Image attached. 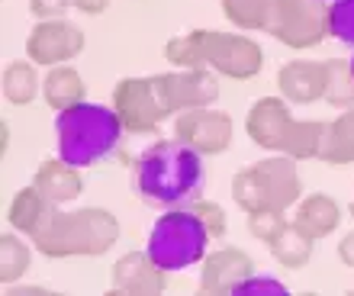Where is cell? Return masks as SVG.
Returning <instances> with one entry per match:
<instances>
[{
  "label": "cell",
  "instance_id": "e575fe53",
  "mask_svg": "<svg viewBox=\"0 0 354 296\" xmlns=\"http://www.w3.org/2000/svg\"><path fill=\"white\" fill-rule=\"evenodd\" d=\"M328 3H332V0H328Z\"/></svg>",
  "mask_w": 354,
  "mask_h": 296
},
{
  "label": "cell",
  "instance_id": "7c38bea8",
  "mask_svg": "<svg viewBox=\"0 0 354 296\" xmlns=\"http://www.w3.org/2000/svg\"><path fill=\"white\" fill-rule=\"evenodd\" d=\"M87 39L84 33L68 23V19H39V26H32L26 39V55L42 68H52V65H65L71 58H77L84 52Z\"/></svg>",
  "mask_w": 354,
  "mask_h": 296
},
{
  "label": "cell",
  "instance_id": "9a60e30c",
  "mask_svg": "<svg viewBox=\"0 0 354 296\" xmlns=\"http://www.w3.org/2000/svg\"><path fill=\"white\" fill-rule=\"evenodd\" d=\"M277 87L280 97H287L290 103H316L326 100V87H328V68L326 62H287L277 71Z\"/></svg>",
  "mask_w": 354,
  "mask_h": 296
},
{
  "label": "cell",
  "instance_id": "7a4b0ae2",
  "mask_svg": "<svg viewBox=\"0 0 354 296\" xmlns=\"http://www.w3.org/2000/svg\"><path fill=\"white\" fill-rule=\"evenodd\" d=\"M165 58L174 68H209L232 81H252L264 68V48L254 39L219 29H194L174 36L165 46Z\"/></svg>",
  "mask_w": 354,
  "mask_h": 296
},
{
  "label": "cell",
  "instance_id": "cb8c5ba5",
  "mask_svg": "<svg viewBox=\"0 0 354 296\" xmlns=\"http://www.w3.org/2000/svg\"><path fill=\"white\" fill-rule=\"evenodd\" d=\"M328 68V87H326V103L335 110L354 107V68L351 58H326Z\"/></svg>",
  "mask_w": 354,
  "mask_h": 296
},
{
  "label": "cell",
  "instance_id": "ac0fdd59",
  "mask_svg": "<svg viewBox=\"0 0 354 296\" xmlns=\"http://www.w3.org/2000/svg\"><path fill=\"white\" fill-rule=\"evenodd\" d=\"M338 222H342V210H338V203L326 194L303 196L297 203V213H293V225L313 241L332 235V232L338 229Z\"/></svg>",
  "mask_w": 354,
  "mask_h": 296
},
{
  "label": "cell",
  "instance_id": "5bb4252c",
  "mask_svg": "<svg viewBox=\"0 0 354 296\" xmlns=\"http://www.w3.org/2000/svg\"><path fill=\"white\" fill-rule=\"evenodd\" d=\"M168 287V270L151 261L149 251H129L113 264V290L116 293H161Z\"/></svg>",
  "mask_w": 354,
  "mask_h": 296
},
{
  "label": "cell",
  "instance_id": "44dd1931",
  "mask_svg": "<svg viewBox=\"0 0 354 296\" xmlns=\"http://www.w3.org/2000/svg\"><path fill=\"white\" fill-rule=\"evenodd\" d=\"M0 87H3V97H7L13 107H26L42 93V81L36 74V62H10L3 68V77H0Z\"/></svg>",
  "mask_w": 354,
  "mask_h": 296
},
{
  "label": "cell",
  "instance_id": "30bf717a",
  "mask_svg": "<svg viewBox=\"0 0 354 296\" xmlns=\"http://www.w3.org/2000/svg\"><path fill=\"white\" fill-rule=\"evenodd\" d=\"M113 110L120 113L126 132H136V136H149L168 120L151 77H122L113 91Z\"/></svg>",
  "mask_w": 354,
  "mask_h": 296
},
{
  "label": "cell",
  "instance_id": "5b68a950",
  "mask_svg": "<svg viewBox=\"0 0 354 296\" xmlns=\"http://www.w3.org/2000/svg\"><path fill=\"white\" fill-rule=\"evenodd\" d=\"M326 126L328 122L322 120H293L287 97H261L252 103V110L245 116V132L254 145L264 151L290 155L297 161L319 158Z\"/></svg>",
  "mask_w": 354,
  "mask_h": 296
},
{
  "label": "cell",
  "instance_id": "277c9868",
  "mask_svg": "<svg viewBox=\"0 0 354 296\" xmlns=\"http://www.w3.org/2000/svg\"><path fill=\"white\" fill-rule=\"evenodd\" d=\"M120 241V219L110 210L84 206L62 213L55 210L48 225L39 232L32 245L46 258H97Z\"/></svg>",
  "mask_w": 354,
  "mask_h": 296
},
{
  "label": "cell",
  "instance_id": "3957f363",
  "mask_svg": "<svg viewBox=\"0 0 354 296\" xmlns=\"http://www.w3.org/2000/svg\"><path fill=\"white\" fill-rule=\"evenodd\" d=\"M122 132H126V126L113 107L81 100L55 116L58 158L81 167V171L93 167L120 148Z\"/></svg>",
  "mask_w": 354,
  "mask_h": 296
},
{
  "label": "cell",
  "instance_id": "9c48e42d",
  "mask_svg": "<svg viewBox=\"0 0 354 296\" xmlns=\"http://www.w3.org/2000/svg\"><path fill=\"white\" fill-rule=\"evenodd\" d=\"M151 84L168 116L196 107H213L219 100V77L209 68H177L168 74H151Z\"/></svg>",
  "mask_w": 354,
  "mask_h": 296
},
{
  "label": "cell",
  "instance_id": "d4e9b609",
  "mask_svg": "<svg viewBox=\"0 0 354 296\" xmlns=\"http://www.w3.org/2000/svg\"><path fill=\"white\" fill-rule=\"evenodd\" d=\"M268 3L270 0H223L225 19L239 29H261L268 19Z\"/></svg>",
  "mask_w": 354,
  "mask_h": 296
},
{
  "label": "cell",
  "instance_id": "836d02e7",
  "mask_svg": "<svg viewBox=\"0 0 354 296\" xmlns=\"http://www.w3.org/2000/svg\"><path fill=\"white\" fill-rule=\"evenodd\" d=\"M351 68H354V55H351Z\"/></svg>",
  "mask_w": 354,
  "mask_h": 296
},
{
  "label": "cell",
  "instance_id": "e0dca14e",
  "mask_svg": "<svg viewBox=\"0 0 354 296\" xmlns=\"http://www.w3.org/2000/svg\"><path fill=\"white\" fill-rule=\"evenodd\" d=\"M32 184H36L55 206H65V203H75L77 196H81L84 177H81V167L68 165L62 158H48V161L39 165Z\"/></svg>",
  "mask_w": 354,
  "mask_h": 296
},
{
  "label": "cell",
  "instance_id": "4316f807",
  "mask_svg": "<svg viewBox=\"0 0 354 296\" xmlns=\"http://www.w3.org/2000/svg\"><path fill=\"white\" fill-rule=\"evenodd\" d=\"M283 225H287V216L283 213H252L248 216V232H252L258 241H270Z\"/></svg>",
  "mask_w": 354,
  "mask_h": 296
},
{
  "label": "cell",
  "instance_id": "4dcf8cb0",
  "mask_svg": "<svg viewBox=\"0 0 354 296\" xmlns=\"http://www.w3.org/2000/svg\"><path fill=\"white\" fill-rule=\"evenodd\" d=\"M71 7L87 13V17H100L103 10L110 7V0H71Z\"/></svg>",
  "mask_w": 354,
  "mask_h": 296
},
{
  "label": "cell",
  "instance_id": "ba28073f",
  "mask_svg": "<svg viewBox=\"0 0 354 296\" xmlns=\"http://www.w3.org/2000/svg\"><path fill=\"white\" fill-rule=\"evenodd\" d=\"M264 33L297 52L322 46L332 36L328 0H270Z\"/></svg>",
  "mask_w": 354,
  "mask_h": 296
},
{
  "label": "cell",
  "instance_id": "f546056e",
  "mask_svg": "<svg viewBox=\"0 0 354 296\" xmlns=\"http://www.w3.org/2000/svg\"><path fill=\"white\" fill-rule=\"evenodd\" d=\"M71 7V0H29V13L39 19H58Z\"/></svg>",
  "mask_w": 354,
  "mask_h": 296
},
{
  "label": "cell",
  "instance_id": "d6986e66",
  "mask_svg": "<svg viewBox=\"0 0 354 296\" xmlns=\"http://www.w3.org/2000/svg\"><path fill=\"white\" fill-rule=\"evenodd\" d=\"M84 93H87L84 77H81L71 65H52L48 74L42 77V97H46V103L55 113L81 103L84 100Z\"/></svg>",
  "mask_w": 354,
  "mask_h": 296
},
{
  "label": "cell",
  "instance_id": "83f0119b",
  "mask_svg": "<svg viewBox=\"0 0 354 296\" xmlns=\"http://www.w3.org/2000/svg\"><path fill=\"white\" fill-rule=\"evenodd\" d=\"M194 213L206 222V229L213 232V239H223L225 229H229V222H225V210L219 203H209V200H194Z\"/></svg>",
  "mask_w": 354,
  "mask_h": 296
},
{
  "label": "cell",
  "instance_id": "484cf974",
  "mask_svg": "<svg viewBox=\"0 0 354 296\" xmlns=\"http://www.w3.org/2000/svg\"><path fill=\"white\" fill-rule=\"evenodd\" d=\"M328 26L332 36L354 46V0H332L328 3Z\"/></svg>",
  "mask_w": 354,
  "mask_h": 296
},
{
  "label": "cell",
  "instance_id": "f1b7e54d",
  "mask_svg": "<svg viewBox=\"0 0 354 296\" xmlns=\"http://www.w3.org/2000/svg\"><path fill=\"white\" fill-rule=\"evenodd\" d=\"M235 296H254V293H287V287L274 277H261V274H252V277H245L239 287L232 290Z\"/></svg>",
  "mask_w": 354,
  "mask_h": 296
},
{
  "label": "cell",
  "instance_id": "7402d4cb",
  "mask_svg": "<svg viewBox=\"0 0 354 296\" xmlns=\"http://www.w3.org/2000/svg\"><path fill=\"white\" fill-rule=\"evenodd\" d=\"M268 248L280 268H290V270L306 268L309 258H313V239H306L293 222H287V225L268 241Z\"/></svg>",
  "mask_w": 354,
  "mask_h": 296
},
{
  "label": "cell",
  "instance_id": "52a82bcc",
  "mask_svg": "<svg viewBox=\"0 0 354 296\" xmlns=\"http://www.w3.org/2000/svg\"><path fill=\"white\" fill-rule=\"evenodd\" d=\"M209 239H213V232L206 229V222L194 213V206H187V210L171 206L168 213L155 219L149 241H145V251L161 270L174 274V270L200 264L206 258Z\"/></svg>",
  "mask_w": 354,
  "mask_h": 296
},
{
  "label": "cell",
  "instance_id": "1f68e13d",
  "mask_svg": "<svg viewBox=\"0 0 354 296\" xmlns=\"http://www.w3.org/2000/svg\"><path fill=\"white\" fill-rule=\"evenodd\" d=\"M338 258H342V264H345V268H354V229L348 232L342 241H338Z\"/></svg>",
  "mask_w": 354,
  "mask_h": 296
},
{
  "label": "cell",
  "instance_id": "d6a6232c",
  "mask_svg": "<svg viewBox=\"0 0 354 296\" xmlns=\"http://www.w3.org/2000/svg\"><path fill=\"white\" fill-rule=\"evenodd\" d=\"M348 213H351V219H354V200H351V206H348Z\"/></svg>",
  "mask_w": 354,
  "mask_h": 296
},
{
  "label": "cell",
  "instance_id": "2e32d148",
  "mask_svg": "<svg viewBox=\"0 0 354 296\" xmlns=\"http://www.w3.org/2000/svg\"><path fill=\"white\" fill-rule=\"evenodd\" d=\"M58 206L48 200L36 184L32 187H23L13 200H10V210H7V219L10 225L19 232V235H29V239H36L39 232L48 225L52 213H55Z\"/></svg>",
  "mask_w": 354,
  "mask_h": 296
},
{
  "label": "cell",
  "instance_id": "4fadbf2b",
  "mask_svg": "<svg viewBox=\"0 0 354 296\" xmlns=\"http://www.w3.org/2000/svg\"><path fill=\"white\" fill-rule=\"evenodd\" d=\"M252 274H254V261L242 248H219L209 258H203L200 293H232Z\"/></svg>",
  "mask_w": 354,
  "mask_h": 296
},
{
  "label": "cell",
  "instance_id": "8fae6325",
  "mask_svg": "<svg viewBox=\"0 0 354 296\" xmlns=\"http://www.w3.org/2000/svg\"><path fill=\"white\" fill-rule=\"evenodd\" d=\"M235 122L229 113L213 110V107H196V110L177 113L174 120V139L187 142L200 155H223L232 145Z\"/></svg>",
  "mask_w": 354,
  "mask_h": 296
},
{
  "label": "cell",
  "instance_id": "8992f818",
  "mask_svg": "<svg viewBox=\"0 0 354 296\" xmlns=\"http://www.w3.org/2000/svg\"><path fill=\"white\" fill-rule=\"evenodd\" d=\"M232 200L245 213H287L303 200L297 158L274 155L242 167L232 177Z\"/></svg>",
  "mask_w": 354,
  "mask_h": 296
},
{
  "label": "cell",
  "instance_id": "603a6c76",
  "mask_svg": "<svg viewBox=\"0 0 354 296\" xmlns=\"http://www.w3.org/2000/svg\"><path fill=\"white\" fill-rule=\"evenodd\" d=\"M29 245L19 239L17 232H3L0 235V284L13 287L23 280V274L29 270Z\"/></svg>",
  "mask_w": 354,
  "mask_h": 296
},
{
  "label": "cell",
  "instance_id": "6da1fadb",
  "mask_svg": "<svg viewBox=\"0 0 354 296\" xmlns=\"http://www.w3.org/2000/svg\"><path fill=\"white\" fill-rule=\"evenodd\" d=\"M132 187L151 206L194 203L203 187V155L180 139L155 142L132 167Z\"/></svg>",
  "mask_w": 354,
  "mask_h": 296
},
{
  "label": "cell",
  "instance_id": "ffe728a7",
  "mask_svg": "<svg viewBox=\"0 0 354 296\" xmlns=\"http://www.w3.org/2000/svg\"><path fill=\"white\" fill-rule=\"evenodd\" d=\"M319 161H326V165H354V107H345L326 126Z\"/></svg>",
  "mask_w": 354,
  "mask_h": 296
}]
</instances>
